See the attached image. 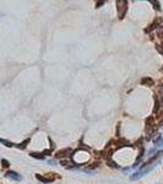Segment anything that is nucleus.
Instances as JSON below:
<instances>
[{
    "label": "nucleus",
    "instance_id": "f257e3e1",
    "mask_svg": "<svg viewBox=\"0 0 163 184\" xmlns=\"http://www.w3.org/2000/svg\"><path fill=\"white\" fill-rule=\"evenodd\" d=\"M115 5H117L118 17H119V20H123L127 12V0H117Z\"/></svg>",
    "mask_w": 163,
    "mask_h": 184
},
{
    "label": "nucleus",
    "instance_id": "f03ea898",
    "mask_svg": "<svg viewBox=\"0 0 163 184\" xmlns=\"http://www.w3.org/2000/svg\"><path fill=\"white\" fill-rule=\"evenodd\" d=\"M162 23H163V19H162V17H158V16L155 17V19H153V22H152L147 28H145V32H146V33H150L151 31H153V29L161 27Z\"/></svg>",
    "mask_w": 163,
    "mask_h": 184
},
{
    "label": "nucleus",
    "instance_id": "7ed1b4c3",
    "mask_svg": "<svg viewBox=\"0 0 163 184\" xmlns=\"http://www.w3.org/2000/svg\"><path fill=\"white\" fill-rule=\"evenodd\" d=\"M58 175L55 174V173H48L46 177H43V175H41V174H36V178L39 180V182H42V183H44V184H47V183H50V182H53L55 178H56Z\"/></svg>",
    "mask_w": 163,
    "mask_h": 184
},
{
    "label": "nucleus",
    "instance_id": "20e7f679",
    "mask_svg": "<svg viewBox=\"0 0 163 184\" xmlns=\"http://www.w3.org/2000/svg\"><path fill=\"white\" fill-rule=\"evenodd\" d=\"M153 129H155V120H153V117H150L146 119V133L151 134Z\"/></svg>",
    "mask_w": 163,
    "mask_h": 184
},
{
    "label": "nucleus",
    "instance_id": "39448f33",
    "mask_svg": "<svg viewBox=\"0 0 163 184\" xmlns=\"http://www.w3.org/2000/svg\"><path fill=\"white\" fill-rule=\"evenodd\" d=\"M71 153H74V151L71 148H66V150H61L59 152L55 153V157L56 158H63V157H68L69 155H71Z\"/></svg>",
    "mask_w": 163,
    "mask_h": 184
},
{
    "label": "nucleus",
    "instance_id": "423d86ee",
    "mask_svg": "<svg viewBox=\"0 0 163 184\" xmlns=\"http://www.w3.org/2000/svg\"><path fill=\"white\" fill-rule=\"evenodd\" d=\"M5 177L10 178V179H14V180H21V175L16 172H12V171H9L5 173Z\"/></svg>",
    "mask_w": 163,
    "mask_h": 184
},
{
    "label": "nucleus",
    "instance_id": "0eeeda50",
    "mask_svg": "<svg viewBox=\"0 0 163 184\" xmlns=\"http://www.w3.org/2000/svg\"><path fill=\"white\" fill-rule=\"evenodd\" d=\"M141 83L144 85V86H153V79H151V77H144L142 80H141Z\"/></svg>",
    "mask_w": 163,
    "mask_h": 184
},
{
    "label": "nucleus",
    "instance_id": "6e6552de",
    "mask_svg": "<svg viewBox=\"0 0 163 184\" xmlns=\"http://www.w3.org/2000/svg\"><path fill=\"white\" fill-rule=\"evenodd\" d=\"M148 2L151 3V5L153 6V9H155L156 11H161V10H162V8H161V4H159V2H158V0H148Z\"/></svg>",
    "mask_w": 163,
    "mask_h": 184
},
{
    "label": "nucleus",
    "instance_id": "1a4fd4ad",
    "mask_svg": "<svg viewBox=\"0 0 163 184\" xmlns=\"http://www.w3.org/2000/svg\"><path fill=\"white\" fill-rule=\"evenodd\" d=\"M156 36L161 39V42H163V26H161V27H158V28H157Z\"/></svg>",
    "mask_w": 163,
    "mask_h": 184
},
{
    "label": "nucleus",
    "instance_id": "9d476101",
    "mask_svg": "<svg viewBox=\"0 0 163 184\" xmlns=\"http://www.w3.org/2000/svg\"><path fill=\"white\" fill-rule=\"evenodd\" d=\"M29 155H31L32 157H35V158H38V160H43V158L46 157L43 153H38V152H31Z\"/></svg>",
    "mask_w": 163,
    "mask_h": 184
},
{
    "label": "nucleus",
    "instance_id": "9b49d317",
    "mask_svg": "<svg viewBox=\"0 0 163 184\" xmlns=\"http://www.w3.org/2000/svg\"><path fill=\"white\" fill-rule=\"evenodd\" d=\"M28 142H29V139H27V140H25L23 142H21L20 145H16V146H17L19 148H21V150H23V148H26V147H27V144H28Z\"/></svg>",
    "mask_w": 163,
    "mask_h": 184
},
{
    "label": "nucleus",
    "instance_id": "f8f14e48",
    "mask_svg": "<svg viewBox=\"0 0 163 184\" xmlns=\"http://www.w3.org/2000/svg\"><path fill=\"white\" fill-rule=\"evenodd\" d=\"M106 2H107V0H96V9H100Z\"/></svg>",
    "mask_w": 163,
    "mask_h": 184
},
{
    "label": "nucleus",
    "instance_id": "ddd939ff",
    "mask_svg": "<svg viewBox=\"0 0 163 184\" xmlns=\"http://www.w3.org/2000/svg\"><path fill=\"white\" fill-rule=\"evenodd\" d=\"M0 142L4 144V145H5V146H8V147H12V146H14V144H12V142H10V141H8V140H4V139H0Z\"/></svg>",
    "mask_w": 163,
    "mask_h": 184
},
{
    "label": "nucleus",
    "instance_id": "4468645a",
    "mask_svg": "<svg viewBox=\"0 0 163 184\" xmlns=\"http://www.w3.org/2000/svg\"><path fill=\"white\" fill-rule=\"evenodd\" d=\"M61 165L64 166V167H74V163L73 162H69V161H61Z\"/></svg>",
    "mask_w": 163,
    "mask_h": 184
},
{
    "label": "nucleus",
    "instance_id": "2eb2a0df",
    "mask_svg": "<svg viewBox=\"0 0 163 184\" xmlns=\"http://www.w3.org/2000/svg\"><path fill=\"white\" fill-rule=\"evenodd\" d=\"M2 166H3L4 168H8V167L10 166V163H9V161H6V160H2Z\"/></svg>",
    "mask_w": 163,
    "mask_h": 184
},
{
    "label": "nucleus",
    "instance_id": "dca6fc26",
    "mask_svg": "<svg viewBox=\"0 0 163 184\" xmlns=\"http://www.w3.org/2000/svg\"><path fill=\"white\" fill-rule=\"evenodd\" d=\"M158 92H159V97H161V100H162V102H163V86L158 90Z\"/></svg>",
    "mask_w": 163,
    "mask_h": 184
},
{
    "label": "nucleus",
    "instance_id": "f3484780",
    "mask_svg": "<svg viewBox=\"0 0 163 184\" xmlns=\"http://www.w3.org/2000/svg\"><path fill=\"white\" fill-rule=\"evenodd\" d=\"M161 73H163V68H161Z\"/></svg>",
    "mask_w": 163,
    "mask_h": 184
}]
</instances>
